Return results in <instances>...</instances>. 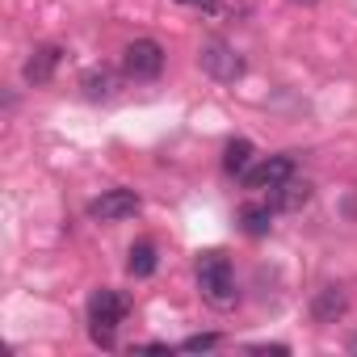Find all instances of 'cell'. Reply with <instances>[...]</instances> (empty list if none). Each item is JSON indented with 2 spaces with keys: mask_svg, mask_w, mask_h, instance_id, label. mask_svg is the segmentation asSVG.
<instances>
[{
  "mask_svg": "<svg viewBox=\"0 0 357 357\" xmlns=\"http://www.w3.org/2000/svg\"><path fill=\"white\" fill-rule=\"evenodd\" d=\"M349 353H357V336H353V340H349Z\"/></svg>",
  "mask_w": 357,
  "mask_h": 357,
  "instance_id": "2e32d148",
  "label": "cell"
},
{
  "mask_svg": "<svg viewBox=\"0 0 357 357\" xmlns=\"http://www.w3.org/2000/svg\"><path fill=\"white\" fill-rule=\"evenodd\" d=\"M155 265H160V257H155V244H151V240L130 244V261H126L130 278H151V273H155Z\"/></svg>",
  "mask_w": 357,
  "mask_h": 357,
  "instance_id": "8fae6325",
  "label": "cell"
},
{
  "mask_svg": "<svg viewBox=\"0 0 357 357\" xmlns=\"http://www.w3.org/2000/svg\"><path fill=\"white\" fill-rule=\"evenodd\" d=\"M126 315H130V298H126L122 290H114V286L93 290V298H89V336H93L101 349H114L118 328H122Z\"/></svg>",
  "mask_w": 357,
  "mask_h": 357,
  "instance_id": "6da1fadb",
  "label": "cell"
},
{
  "mask_svg": "<svg viewBox=\"0 0 357 357\" xmlns=\"http://www.w3.org/2000/svg\"><path fill=\"white\" fill-rule=\"evenodd\" d=\"M219 340H223L219 332H198V336H190V340H181V353H211V349H215Z\"/></svg>",
  "mask_w": 357,
  "mask_h": 357,
  "instance_id": "5bb4252c",
  "label": "cell"
},
{
  "mask_svg": "<svg viewBox=\"0 0 357 357\" xmlns=\"http://www.w3.org/2000/svg\"><path fill=\"white\" fill-rule=\"evenodd\" d=\"M122 68H126L130 80H155L164 72V47L155 38H135L122 51Z\"/></svg>",
  "mask_w": 357,
  "mask_h": 357,
  "instance_id": "3957f363",
  "label": "cell"
},
{
  "mask_svg": "<svg viewBox=\"0 0 357 357\" xmlns=\"http://www.w3.org/2000/svg\"><path fill=\"white\" fill-rule=\"evenodd\" d=\"M80 89H84V97H89V101H101V97H109V93H114V76H109L105 68H101V72L93 68V72H84Z\"/></svg>",
  "mask_w": 357,
  "mask_h": 357,
  "instance_id": "4fadbf2b",
  "label": "cell"
},
{
  "mask_svg": "<svg viewBox=\"0 0 357 357\" xmlns=\"http://www.w3.org/2000/svg\"><path fill=\"white\" fill-rule=\"evenodd\" d=\"M290 176H294V155H269L265 164H257L248 176H244V185L248 190H278V185H286L290 181Z\"/></svg>",
  "mask_w": 357,
  "mask_h": 357,
  "instance_id": "8992f818",
  "label": "cell"
},
{
  "mask_svg": "<svg viewBox=\"0 0 357 357\" xmlns=\"http://www.w3.org/2000/svg\"><path fill=\"white\" fill-rule=\"evenodd\" d=\"M307 202H311V185H307V181H294V176H290L286 185L273 190V206H282V211H298V206H307Z\"/></svg>",
  "mask_w": 357,
  "mask_h": 357,
  "instance_id": "7c38bea8",
  "label": "cell"
},
{
  "mask_svg": "<svg viewBox=\"0 0 357 357\" xmlns=\"http://www.w3.org/2000/svg\"><path fill=\"white\" fill-rule=\"evenodd\" d=\"M294 5H319V0H294Z\"/></svg>",
  "mask_w": 357,
  "mask_h": 357,
  "instance_id": "e0dca14e",
  "label": "cell"
},
{
  "mask_svg": "<svg viewBox=\"0 0 357 357\" xmlns=\"http://www.w3.org/2000/svg\"><path fill=\"white\" fill-rule=\"evenodd\" d=\"M344 307H349L344 290H340V286H324V290L311 298V319H315V324H336V319L344 315Z\"/></svg>",
  "mask_w": 357,
  "mask_h": 357,
  "instance_id": "ba28073f",
  "label": "cell"
},
{
  "mask_svg": "<svg viewBox=\"0 0 357 357\" xmlns=\"http://www.w3.org/2000/svg\"><path fill=\"white\" fill-rule=\"evenodd\" d=\"M59 59H63V51L59 47H38L30 59H26V68H22V80L26 84H34V89H43V84H51V76H55V68H59Z\"/></svg>",
  "mask_w": 357,
  "mask_h": 357,
  "instance_id": "52a82bcc",
  "label": "cell"
},
{
  "mask_svg": "<svg viewBox=\"0 0 357 357\" xmlns=\"http://www.w3.org/2000/svg\"><path fill=\"white\" fill-rule=\"evenodd\" d=\"M248 353H273V357H286L290 349H286V344H248Z\"/></svg>",
  "mask_w": 357,
  "mask_h": 357,
  "instance_id": "9a60e30c",
  "label": "cell"
},
{
  "mask_svg": "<svg viewBox=\"0 0 357 357\" xmlns=\"http://www.w3.org/2000/svg\"><path fill=\"white\" fill-rule=\"evenodd\" d=\"M198 290L211 307H231L236 303V273L223 252H198Z\"/></svg>",
  "mask_w": 357,
  "mask_h": 357,
  "instance_id": "7a4b0ae2",
  "label": "cell"
},
{
  "mask_svg": "<svg viewBox=\"0 0 357 357\" xmlns=\"http://www.w3.org/2000/svg\"><path fill=\"white\" fill-rule=\"evenodd\" d=\"M223 168L231 176H248L252 172V143L248 139H231L227 151H223Z\"/></svg>",
  "mask_w": 357,
  "mask_h": 357,
  "instance_id": "30bf717a",
  "label": "cell"
},
{
  "mask_svg": "<svg viewBox=\"0 0 357 357\" xmlns=\"http://www.w3.org/2000/svg\"><path fill=\"white\" fill-rule=\"evenodd\" d=\"M198 63L215 76V80H236L240 72H244V59L223 43V38H211V43H202V51H198Z\"/></svg>",
  "mask_w": 357,
  "mask_h": 357,
  "instance_id": "5b68a950",
  "label": "cell"
},
{
  "mask_svg": "<svg viewBox=\"0 0 357 357\" xmlns=\"http://www.w3.org/2000/svg\"><path fill=\"white\" fill-rule=\"evenodd\" d=\"M190 5H202V0H190Z\"/></svg>",
  "mask_w": 357,
  "mask_h": 357,
  "instance_id": "ac0fdd59",
  "label": "cell"
},
{
  "mask_svg": "<svg viewBox=\"0 0 357 357\" xmlns=\"http://www.w3.org/2000/svg\"><path fill=\"white\" fill-rule=\"evenodd\" d=\"M269 227H273V215H269V206H261V202H248V206H240V231H244V236L261 240V236H269Z\"/></svg>",
  "mask_w": 357,
  "mask_h": 357,
  "instance_id": "9c48e42d",
  "label": "cell"
},
{
  "mask_svg": "<svg viewBox=\"0 0 357 357\" xmlns=\"http://www.w3.org/2000/svg\"><path fill=\"white\" fill-rule=\"evenodd\" d=\"M139 194L135 190H105L101 198H93L89 202V219H97V223H122V219H130V215H139Z\"/></svg>",
  "mask_w": 357,
  "mask_h": 357,
  "instance_id": "277c9868",
  "label": "cell"
}]
</instances>
